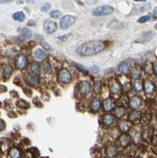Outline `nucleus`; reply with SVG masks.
I'll return each mask as SVG.
<instances>
[{"label":"nucleus","mask_w":157,"mask_h":158,"mask_svg":"<svg viewBox=\"0 0 157 158\" xmlns=\"http://www.w3.org/2000/svg\"><path fill=\"white\" fill-rule=\"evenodd\" d=\"M104 49V43L100 40L87 42L81 44L77 49V53L82 56H90L101 52Z\"/></svg>","instance_id":"obj_1"},{"label":"nucleus","mask_w":157,"mask_h":158,"mask_svg":"<svg viewBox=\"0 0 157 158\" xmlns=\"http://www.w3.org/2000/svg\"><path fill=\"white\" fill-rule=\"evenodd\" d=\"M114 11V8L111 6H103L96 7V9L92 10V15L96 16V17H100V16H107L111 14H112Z\"/></svg>","instance_id":"obj_2"},{"label":"nucleus","mask_w":157,"mask_h":158,"mask_svg":"<svg viewBox=\"0 0 157 158\" xmlns=\"http://www.w3.org/2000/svg\"><path fill=\"white\" fill-rule=\"evenodd\" d=\"M58 80L59 81V82L63 84L70 83L72 80V76L70 73L69 72L68 70L66 69H62L58 75Z\"/></svg>","instance_id":"obj_3"},{"label":"nucleus","mask_w":157,"mask_h":158,"mask_svg":"<svg viewBox=\"0 0 157 158\" xmlns=\"http://www.w3.org/2000/svg\"><path fill=\"white\" fill-rule=\"evenodd\" d=\"M75 22V18L71 15H65L60 19V27L62 29H66Z\"/></svg>","instance_id":"obj_4"},{"label":"nucleus","mask_w":157,"mask_h":158,"mask_svg":"<svg viewBox=\"0 0 157 158\" xmlns=\"http://www.w3.org/2000/svg\"><path fill=\"white\" fill-rule=\"evenodd\" d=\"M109 89L111 92L115 94H120L122 92V87L120 84L115 79H111L109 81Z\"/></svg>","instance_id":"obj_5"},{"label":"nucleus","mask_w":157,"mask_h":158,"mask_svg":"<svg viewBox=\"0 0 157 158\" xmlns=\"http://www.w3.org/2000/svg\"><path fill=\"white\" fill-rule=\"evenodd\" d=\"M44 29L46 33L48 34H51L57 30V25L54 21L47 20L44 24Z\"/></svg>","instance_id":"obj_6"},{"label":"nucleus","mask_w":157,"mask_h":158,"mask_svg":"<svg viewBox=\"0 0 157 158\" xmlns=\"http://www.w3.org/2000/svg\"><path fill=\"white\" fill-rule=\"evenodd\" d=\"M26 81L30 85L32 86L36 87L39 84V78L37 75H28L26 76Z\"/></svg>","instance_id":"obj_7"},{"label":"nucleus","mask_w":157,"mask_h":158,"mask_svg":"<svg viewBox=\"0 0 157 158\" xmlns=\"http://www.w3.org/2000/svg\"><path fill=\"white\" fill-rule=\"evenodd\" d=\"M130 103L131 107H133V109H136L137 110V109H139L140 107H141L142 101L138 96H133L130 99Z\"/></svg>","instance_id":"obj_8"},{"label":"nucleus","mask_w":157,"mask_h":158,"mask_svg":"<svg viewBox=\"0 0 157 158\" xmlns=\"http://www.w3.org/2000/svg\"><path fill=\"white\" fill-rule=\"evenodd\" d=\"M27 63V59L26 57L23 55H18L17 60H16V65L18 66V69H23L25 68V66H26Z\"/></svg>","instance_id":"obj_9"},{"label":"nucleus","mask_w":157,"mask_h":158,"mask_svg":"<svg viewBox=\"0 0 157 158\" xmlns=\"http://www.w3.org/2000/svg\"><path fill=\"white\" fill-rule=\"evenodd\" d=\"M78 87H79V90H80L81 92H82L83 94L88 93L90 91V89H91L90 84L86 81H81L78 85Z\"/></svg>","instance_id":"obj_10"},{"label":"nucleus","mask_w":157,"mask_h":158,"mask_svg":"<svg viewBox=\"0 0 157 158\" xmlns=\"http://www.w3.org/2000/svg\"><path fill=\"white\" fill-rule=\"evenodd\" d=\"M144 89L146 93H152L155 90V85L151 81L145 80L144 82Z\"/></svg>","instance_id":"obj_11"},{"label":"nucleus","mask_w":157,"mask_h":158,"mask_svg":"<svg viewBox=\"0 0 157 158\" xmlns=\"http://www.w3.org/2000/svg\"><path fill=\"white\" fill-rule=\"evenodd\" d=\"M131 76L134 79H139L141 76V68L138 65H136L131 70Z\"/></svg>","instance_id":"obj_12"},{"label":"nucleus","mask_w":157,"mask_h":158,"mask_svg":"<svg viewBox=\"0 0 157 158\" xmlns=\"http://www.w3.org/2000/svg\"><path fill=\"white\" fill-rule=\"evenodd\" d=\"M29 72L31 75H37L38 76L40 73V68L37 63H32L29 67Z\"/></svg>","instance_id":"obj_13"},{"label":"nucleus","mask_w":157,"mask_h":158,"mask_svg":"<svg viewBox=\"0 0 157 158\" xmlns=\"http://www.w3.org/2000/svg\"><path fill=\"white\" fill-rule=\"evenodd\" d=\"M143 138L146 141H150L152 137V129L149 127H147L143 131L142 133Z\"/></svg>","instance_id":"obj_14"},{"label":"nucleus","mask_w":157,"mask_h":158,"mask_svg":"<svg viewBox=\"0 0 157 158\" xmlns=\"http://www.w3.org/2000/svg\"><path fill=\"white\" fill-rule=\"evenodd\" d=\"M129 120L131 121V122H134V121H137L138 119H141V113L138 111H131L130 113L129 114Z\"/></svg>","instance_id":"obj_15"},{"label":"nucleus","mask_w":157,"mask_h":158,"mask_svg":"<svg viewBox=\"0 0 157 158\" xmlns=\"http://www.w3.org/2000/svg\"><path fill=\"white\" fill-rule=\"evenodd\" d=\"M103 105H104V110L106 111H110L114 107V101H113L112 99L109 97V98L104 100Z\"/></svg>","instance_id":"obj_16"},{"label":"nucleus","mask_w":157,"mask_h":158,"mask_svg":"<svg viewBox=\"0 0 157 158\" xmlns=\"http://www.w3.org/2000/svg\"><path fill=\"white\" fill-rule=\"evenodd\" d=\"M114 120H115L114 116L110 115V114L105 115L103 117V123L105 126H111L114 122Z\"/></svg>","instance_id":"obj_17"},{"label":"nucleus","mask_w":157,"mask_h":158,"mask_svg":"<svg viewBox=\"0 0 157 158\" xmlns=\"http://www.w3.org/2000/svg\"><path fill=\"white\" fill-rule=\"evenodd\" d=\"M130 137L127 134H123L119 138V143L123 147H126L130 143Z\"/></svg>","instance_id":"obj_18"},{"label":"nucleus","mask_w":157,"mask_h":158,"mask_svg":"<svg viewBox=\"0 0 157 158\" xmlns=\"http://www.w3.org/2000/svg\"><path fill=\"white\" fill-rule=\"evenodd\" d=\"M129 98H128V96L126 95L122 96V97H120L119 99H118V101H117V105L120 106V107H122V106H124V107H126L129 105Z\"/></svg>","instance_id":"obj_19"},{"label":"nucleus","mask_w":157,"mask_h":158,"mask_svg":"<svg viewBox=\"0 0 157 158\" xmlns=\"http://www.w3.org/2000/svg\"><path fill=\"white\" fill-rule=\"evenodd\" d=\"M126 110L123 107H116L114 109V116L117 118H122L125 115Z\"/></svg>","instance_id":"obj_20"},{"label":"nucleus","mask_w":157,"mask_h":158,"mask_svg":"<svg viewBox=\"0 0 157 158\" xmlns=\"http://www.w3.org/2000/svg\"><path fill=\"white\" fill-rule=\"evenodd\" d=\"M130 128V123L128 121H122L119 124V129L122 132L126 133L127 132Z\"/></svg>","instance_id":"obj_21"},{"label":"nucleus","mask_w":157,"mask_h":158,"mask_svg":"<svg viewBox=\"0 0 157 158\" xmlns=\"http://www.w3.org/2000/svg\"><path fill=\"white\" fill-rule=\"evenodd\" d=\"M106 152H107V155L108 157H114L116 154V147L113 145H111L107 148Z\"/></svg>","instance_id":"obj_22"},{"label":"nucleus","mask_w":157,"mask_h":158,"mask_svg":"<svg viewBox=\"0 0 157 158\" xmlns=\"http://www.w3.org/2000/svg\"><path fill=\"white\" fill-rule=\"evenodd\" d=\"M13 18L15 21H23L25 19V15L22 11H19V12H16L13 14Z\"/></svg>","instance_id":"obj_23"},{"label":"nucleus","mask_w":157,"mask_h":158,"mask_svg":"<svg viewBox=\"0 0 157 158\" xmlns=\"http://www.w3.org/2000/svg\"><path fill=\"white\" fill-rule=\"evenodd\" d=\"M100 101L98 99H94L92 101V104H91V109H92V111H97L100 110Z\"/></svg>","instance_id":"obj_24"},{"label":"nucleus","mask_w":157,"mask_h":158,"mask_svg":"<svg viewBox=\"0 0 157 158\" xmlns=\"http://www.w3.org/2000/svg\"><path fill=\"white\" fill-rule=\"evenodd\" d=\"M9 155L10 158H20V157H21V152L17 148H12V149L10 150Z\"/></svg>","instance_id":"obj_25"},{"label":"nucleus","mask_w":157,"mask_h":158,"mask_svg":"<svg viewBox=\"0 0 157 158\" xmlns=\"http://www.w3.org/2000/svg\"><path fill=\"white\" fill-rule=\"evenodd\" d=\"M34 55L36 58V60H42L44 59L45 57V53L44 51L41 49V48H38V49H36L35 52H34Z\"/></svg>","instance_id":"obj_26"},{"label":"nucleus","mask_w":157,"mask_h":158,"mask_svg":"<svg viewBox=\"0 0 157 158\" xmlns=\"http://www.w3.org/2000/svg\"><path fill=\"white\" fill-rule=\"evenodd\" d=\"M12 72L13 68L10 65L6 64V65L4 66V67H3V74H4V76H5V77H6V78L10 77V76L11 75V74H12Z\"/></svg>","instance_id":"obj_27"},{"label":"nucleus","mask_w":157,"mask_h":158,"mask_svg":"<svg viewBox=\"0 0 157 158\" xmlns=\"http://www.w3.org/2000/svg\"><path fill=\"white\" fill-rule=\"evenodd\" d=\"M21 36L23 37V39H29L32 36V32H31V30L28 29L26 28H24L21 30Z\"/></svg>","instance_id":"obj_28"},{"label":"nucleus","mask_w":157,"mask_h":158,"mask_svg":"<svg viewBox=\"0 0 157 158\" xmlns=\"http://www.w3.org/2000/svg\"><path fill=\"white\" fill-rule=\"evenodd\" d=\"M118 70H119V71L122 74H123V75H126V72H127V65H126V63H124V62H122L118 66Z\"/></svg>","instance_id":"obj_29"},{"label":"nucleus","mask_w":157,"mask_h":158,"mask_svg":"<svg viewBox=\"0 0 157 158\" xmlns=\"http://www.w3.org/2000/svg\"><path fill=\"white\" fill-rule=\"evenodd\" d=\"M17 106L19 107H21V108H29V105L25 101L22 100V99L17 101Z\"/></svg>","instance_id":"obj_30"},{"label":"nucleus","mask_w":157,"mask_h":158,"mask_svg":"<svg viewBox=\"0 0 157 158\" xmlns=\"http://www.w3.org/2000/svg\"><path fill=\"white\" fill-rule=\"evenodd\" d=\"M51 5L50 3H46L41 6L40 10H41L42 12H47V11H48V10L51 9Z\"/></svg>","instance_id":"obj_31"},{"label":"nucleus","mask_w":157,"mask_h":158,"mask_svg":"<svg viewBox=\"0 0 157 158\" xmlns=\"http://www.w3.org/2000/svg\"><path fill=\"white\" fill-rule=\"evenodd\" d=\"M149 16L148 15H145V16H142V17H141V18L138 19V22L139 23H145V22H147V21H149Z\"/></svg>","instance_id":"obj_32"},{"label":"nucleus","mask_w":157,"mask_h":158,"mask_svg":"<svg viewBox=\"0 0 157 158\" xmlns=\"http://www.w3.org/2000/svg\"><path fill=\"white\" fill-rule=\"evenodd\" d=\"M133 88L137 90V91H141L142 90V85L139 81H135L133 84Z\"/></svg>","instance_id":"obj_33"},{"label":"nucleus","mask_w":157,"mask_h":158,"mask_svg":"<svg viewBox=\"0 0 157 158\" xmlns=\"http://www.w3.org/2000/svg\"><path fill=\"white\" fill-rule=\"evenodd\" d=\"M51 17L53 18H58L61 15V13H60L59 10H53L51 12Z\"/></svg>","instance_id":"obj_34"},{"label":"nucleus","mask_w":157,"mask_h":158,"mask_svg":"<svg viewBox=\"0 0 157 158\" xmlns=\"http://www.w3.org/2000/svg\"><path fill=\"white\" fill-rule=\"evenodd\" d=\"M73 65H74V66H76L79 70H81V71L82 72V73H85L86 72V70L85 68V66H83L82 65H80V64H78V63H73Z\"/></svg>","instance_id":"obj_35"},{"label":"nucleus","mask_w":157,"mask_h":158,"mask_svg":"<svg viewBox=\"0 0 157 158\" xmlns=\"http://www.w3.org/2000/svg\"><path fill=\"white\" fill-rule=\"evenodd\" d=\"M99 71H100V69H99V67L96 66H93L92 67H91V69H90V72H91L92 74H93V75H96Z\"/></svg>","instance_id":"obj_36"},{"label":"nucleus","mask_w":157,"mask_h":158,"mask_svg":"<svg viewBox=\"0 0 157 158\" xmlns=\"http://www.w3.org/2000/svg\"><path fill=\"white\" fill-rule=\"evenodd\" d=\"M6 127V123L5 122L2 120V119H0V131H2L3 130H4Z\"/></svg>","instance_id":"obj_37"},{"label":"nucleus","mask_w":157,"mask_h":158,"mask_svg":"<svg viewBox=\"0 0 157 158\" xmlns=\"http://www.w3.org/2000/svg\"><path fill=\"white\" fill-rule=\"evenodd\" d=\"M153 71H154L155 75H157V61L153 63Z\"/></svg>","instance_id":"obj_38"},{"label":"nucleus","mask_w":157,"mask_h":158,"mask_svg":"<svg viewBox=\"0 0 157 158\" xmlns=\"http://www.w3.org/2000/svg\"><path fill=\"white\" fill-rule=\"evenodd\" d=\"M152 16L154 18H157V6H156L153 10V12H152Z\"/></svg>","instance_id":"obj_39"},{"label":"nucleus","mask_w":157,"mask_h":158,"mask_svg":"<svg viewBox=\"0 0 157 158\" xmlns=\"http://www.w3.org/2000/svg\"><path fill=\"white\" fill-rule=\"evenodd\" d=\"M150 33H151V32H149V33H145V36H147V37H148V35H149V34H150ZM150 36V37H149V38H148V39H146V37H145V36H144V37H145V39L144 40V41H148V40H149L150 39H152V36Z\"/></svg>","instance_id":"obj_40"},{"label":"nucleus","mask_w":157,"mask_h":158,"mask_svg":"<svg viewBox=\"0 0 157 158\" xmlns=\"http://www.w3.org/2000/svg\"><path fill=\"white\" fill-rule=\"evenodd\" d=\"M28 25H30V26H33V25H35V21L31 20V21H28Z\"/></svg>","instance_id":"obj_41"},{"label":"nucleus","mask_w":157,"mask_h":158,"mask_svg":"<svg viewBox=\"0 0 157 158\" xmlns=\"http://www.w3.org/2000/svg\"><path fill=\"white\" fill-rule=\"evenodd\" d=\"M6 91V88L4 85H0V92H5Z\"/></svg>","instance_id":"obj_42"},{"label":"nucleus","mask_w":157,"mask_h":158,"mask_svg":"<svg viewBox=\"0 0 157 158\" xmlns=\"http://www.w3.org/2000/svg\"><path fill=\"white\" fill-rule=\"evenodd\" d=\"M152 142H153V144H154L155 146H157V135L153 137V139H152Z\"/></svg>","instance_id":"obj_43"},{"label":"nucleus","mask_w":157,"mask_h":158,"mask_svg":"<svg viewBox=\"0 0 157 158\" xmlns=\"http://www.w3.org/2000/svg\"><path fill=\"white\" fill-rule=\"evenodd\" d=\"M134 1H137V2H145L146 0H134Z\"/></svg>","instance_id":"obj_44"},{"label":"nucleus","mask_w":157,"mask_h":158,"mask_svg":"<svg viewBox=\"0 0 157 158\" xmlns=\"http://www.w3.org/2000/svg\"><path fill=\"white\" fill-rule=\"evenodd\" d=\"M156 118H157V111H156Z\"/></svg>","instance_id":"obj_45"},{"label":"nucleus","mask_w":157,"mask_h":158,"mask_svg":"<svg viewBox=\"0 0 157 158\" xmlns=\"http://www.w3.org/2000/svg\"><path fill=\"white\" fill-rule=\"evenodd\" d=\"M6 2H9V1H11V0H6Z\"/></svg>","instance_id":"obj_46"},{"label":"nucleus","mask_w":157,"mask_h":158,"mask_svg":"<svg viewBox=\"0 0 157 158\" xmlns=\"http://www.w3.org/2000/svg\"><path fill=\"white\" fill-rule=\"evenodd\" d=\"M155 28H156V29H157V24H156V25L155 26Z\"/></svg>","instance_id":"obj_47"}]
</instances>
